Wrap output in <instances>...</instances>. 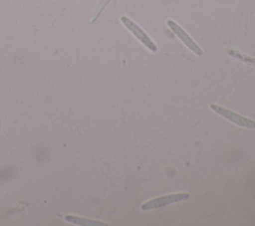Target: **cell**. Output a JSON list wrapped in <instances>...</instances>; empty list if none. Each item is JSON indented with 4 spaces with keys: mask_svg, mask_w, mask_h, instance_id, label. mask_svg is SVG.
I'll use <instances>...</instances> for the list:
<instances>
[{
    "mask_svg": "<svg viewBox=\"0 0 255 226\" xmlns=\"http://www.w3.org/2000/svg\"><path fill=\"white\" fill-rule=\"evenodd\" d=\"M227 53L234 57L235 59H238L242 62H245L249 65H252V66H255V58H252L251 56H248V55H245V54H242V53H239L238 51H235V50H227Z\"/></svg>",
    "mask_w": 255,
    "mask_h": 226,
    "instance_id": "8992f818",
    "label": "cell"
},
{
    "mask_svg": "<svg viewBox=\"0 0 255 226\" xmlns=\"http://www.w3.org/2000/svg\"><path fill=\"white\" fill-rule=\"evenodd\" d=\"M121 21L135 36V38L138 41H140L148 50H150L151 52L157 51L156 45L151 41V39L148 37V35L136 23H134L132 20L128 19L126 16H122Z\"/></svg>",
    "mask_w": 255,
    "mask_h": 226,
    "instance_id": "7a4b0ae2",
    "label": "cell"
},
{
    "mask_svg": "<svg viewBox=\"0 0 255 226\" xmlns=\"http://www.w3.org/2000/svg\"><path fill=\"white\" fill-rule=\"evenodd\" d=\"M189 198V194L186 192H181V193H173L165 196H160L154 199H151L145 203H143L140 206L141 210H149V209H154V208H159L165 205H168L170 203H175L178 201L186 200Z\"/></svg>",
    "mask_w": 255,
    "mask_h": 226,
    "instance_id": "3957f363",
    "label": "cell"
},
{
    "mask_svg": "<svg viewBox=\"0 0 255 226\" xmlns=\"http://www.w3.org/2000/svg\"><path fill=\"white\" fill-rule=\"evenodd\" d=\"M210 109L215 112L216 113H218L219 115L223 116L224 118L232 121L233 123L242 126V127H247V128H255V120L245 117L231 110L225 109L223 107H220L218 105L215 104H211L210 105Z\"/></svg>",
    "mask_w": 255,
    "mask_h": 226,
    "instance_id": "6da1fadb",
    "label": "cell"
},
{
    "mask_svg": "<svg viewBox=\"0 0 255 226\" xmlns=\"http://www.w3.org/2000/svg\"><path fill=\"white\" fill-rule=\"evenodd\" d=\"M112 0H100L98 6L96 7V10L94 12V15H93V18L91 20L92 23H95L96 20L99 18V16L101 15V13L103 12V10L108 6V4L111 2Z\"/></svg>",
    "mask_w": 255,
    "mask_h": 226,
    "instance_id": "52a82bcc",
    "label": "cell"
},
{
    "mask_svg": "<svg viewBox=\"0 0 255 226\" xmlns=\"http://www.w3.org/2000/svg\"><path fill=\"white\" fill-rule=\"evenodd\" d=\"M64 219L67 222L78 224V225H85V226H107L108 225L107 223H104V222H100L97 220H91V219H87V218H82V217H78V216H74V215H65Z\"/></svg>",
    "mask_w": 255,
    "mask_h": 226,
    "instance_id": "5b68a950",
    "label": "cell"
},
{
    "mask_svg": "<svg viewBox=\"0 0 255 226\" xmlns=\"http://www.w3.org/2000/svg\"><path fill=\"white\" fill-rule=\"evenodd\" d=\"M166 24L170 28V30L181 40V42L190 51H192L197 56H202L203 55L202 49L195 43V41H193V39L184 31V29L181 26H179L176 22H174L173 20H170V19H168L166 21Z\"/></svg>",
    "mask_w": 255,
    "mask_h": 226,
    "instance_id": "277c9868",
    "label": "cell"
}]
</instances>
